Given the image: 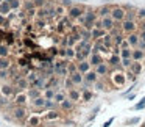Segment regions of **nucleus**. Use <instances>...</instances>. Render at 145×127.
Masks as SVG:
<instances>
[{"mask_svg":"<svg viewBox=\"0 0 145 127\" xmlns=\"http://www.w3.org/2000/svg\"><path fill=\"white\" fill-rule=\"evenodd\" d=\"M84 11H86V7H76V5H73V7L67 8V17L72 21H76L78 17H81L84 14Z\"/></svg>","mask_w":145,"mask_h":127,"instance_id":"obj_1","label":"nucleus"},{"mask_svg":"<svg viewBox=\"0 0 145 127\" xmlns=\"http://www.w3.org/2000/svg\"><path fill=\"white\" fill-rule=\"evenodd\" d=\"M126 16V11L123 10L122 7H112V11H111V17H112L116 22H123Z\"/></svg>","mask_w":145,"mask_h":127,"instance_id":"obj_2","label":"nucleus"},{"mask_svg":"<svg viewBox=\"0 0 145 127\" xmlns=\"http://www.w3.org/2000/svg\"><path fill=\"white\" fill-rule=\"evenodd\" d=\"M137 30V22L136 21H128V19H125L122 22V32L125 33V35H129V33H133V32H136Z\"/></svg>","mask_w":145,"mask_h":127,"instance_id":"obj_3","label":"nucleus"},{"mask_svg":"<svg viewBox=\"0 0 145 127\" xmlns=\"http://www.w3.org/2000/svg\"><path fill=\"white\" fill-rule=\"evenodd\" d=\"M28 101H30L28 96H27V93H24V91H19L16 96H14V105H17V107H25Z\"/></svg>","mask_w":145,"mask_h":127,"instance_id":"obj_4","label":"nucleus"},{"mask_svg":"<svg viewBox=\"0 0 145 127\" xmlns=\"http://www.w3.org/2000/svg\"><path fill=\"white\" fill-rule=\"evenodd\" d=\"M11 113H13V118L16 121H22V119H25L27 118V110H25V107H14L13 108V111H11Z\"/></svg>","mask_w":145,"mask_h":127,"instance_id":"obj_5","label":"nucleus"},{"mask_svg":"<svg viewBox=\"0 0 145 127\" xmlns=\"http://www.w3.org/2000/svg\"><path fill=\"white\" fill-rule=\"evenodd\" d=\"M14 83H16L17 91H27L30 88V82L27 80V77H19L17 80H14Z\"/></svg>","mask_w":145,"mask_h":127,"instance_id":"obj_6","label":"nucleus"},{"mask_svg":"<svg viewBox=\"0 0 145 127\" xmlns=\"http://www.w3.org/2000/svg\"><path fill=\"white\" fill-rule=\"evenodd\" d=\"M17 89H16V86H13V85H10V83H3V85L0 86V93L5 96V97H11V96L16 93Z\"/></svg>","mask_w":145,"mask_h":127,"instance_id":"obj_7","label":"nucleus"},{"mask_svg":"<svg viewBox=\"0 0 145 127\" xmlns=\"http://www.w3.org/2000/svg\"><path fill=\"white\" fill-rule=\"evenodd\" d=\"M126 41L129 42V47L131 49H136L139 44V41H140V36H139L137 32H133V33H129V35H126Z\"/></svg>","mask_w":145,"mask_h":127,"instance_id":"obj_8","label":"nucleus"},{"mask_svg":"<svg viewBox=\"0 0 145 127\" xmlns=\"http://www.w3.org/2000/svg\"><path fill=\"white\" fill-rule=\"evenodd\" d=\"M95 69V72L98 74V77H100V79H103V77H106L108 74H109V64L108 63H101V64H98L97 67H94Z\"/></svg>","mask_w":145,"mask_h":127,"instance_id":"obj_9","label":"nucleus"},{"mask_svg":"<svg viewBox=\"0 0 145 127\" xmlns=\"http://www.w3.org/2000/svg\"><path fill=\"white\" fill-rule=\"evenodd\" d=\"M76 67H78V72H81L83 75H84L86 72H89V71L92 69V66H91V63H89V60L76 61Z\"/></svg>","mask_w":145,"mask_h":127,"instance_id":"obj_10","label":"nucleus"},{"mask_svg":"<svg viewBox=\"0 0 145 127\" xmlns=\"http://www.w3.org/2000/svg\"><path fill=\"white\" fill-rule=\"evenodd\" d=\"M67 97H69L73 104H75V102H80V101H81V91L76 89V88H72V89L67 91Z\"/></svg>","mask_w":145,"mask_h":127,"instance_id":"obj_11","label":"nucleus"},{"mask_svg":"<svg viewBox=\"0 0 145 127\" xmlns=\"http://www.w3.org/2000/svg\"><path fill=\"white\" fill-rule=\"evenodd\" d=\"M112 82L116 83L117 86H123V85H125V83H126V75L123 74V71L114 74V75H112Z\"/></svg>","mask_w":145,"mask_h":127,"instance_id":"obj_12","label":"nucleus"},{"mask_svg":"<svg viewBox=\"0 0 145 127\" xmlns=\"http://www.w3.org/2000/svg\"><path fill=\"white\" fill-rule=\"evenodd\" d=\"M114 24H116V21H114L111 16H106V17L101 19V27H103L106 32H111V30L114 28Z\"/></svg>","mask_w":145,"mask_h":127,"instance_id":"obj_13","label":"nucleus"},{"mask_svg":"<svg viewBox=\"0 0 145 127\" xmlns=\"http://www.w3.org/2000/svg\"><path fill=\"white\" fill-rule=\"evenodd\" d=\"M98 79H100V77H98V74H97V72H95V69H91L89 72H86V74H84V82L91 83V85H94V83L97 82Z\"/></svg>","mask_w":145,"mask_h":127,"instance_id":"obj_14","label":"nucleus"},{"mask_svg":"<svg viewBox=\"0 0 145 127\" xmlns=\"http://www.w3.org/2000/svg\"><path fill=\"white\" fill-rule=\"evenodd\" d=\"M111 11H112V8H111L109 5H103V7L97 8V16L100 17V19H103V17H106V16H111Z\"/></svg>","mask_w":145,"mask_h":127,"instance_id":"obj_15","label":"nucleus"},{"mask_svg":"<svg viewBox=\"0 0 145 127\" xmlns=\"http://www.w3.org/2000/svg\"><path fill=\"white\" fill-rule=\"evenodd\" d=\"M89 63H91L92 69H94V67H97L98 64L103 63V58H101L100 54H91V57H89Z\"/></svg>","mask_w":145,"mask_h":127,"instance_id":"obj_16","label":"nucleus"},{"mask_svg":"<svg viewBox=\"0 0 145 127\" xmlns=\"http://www.w3.org/2000/svg\"><path fill=\"white\" fill-rule=\"evenodd\" d=\"M69 77L72 79V82H73V85H75V86H80L83 82H84V75H83L81 72H78V71L73 72V74H70Z\"/></svg>","mask_w":145,"mask_h":127,"instance_id":"obj_17","label":"nucleus"},{"mask_svg":"<svg viewBox=\"0 0 145 127\" xmlns=\"http://www.w3.org/2000/svg\"><path fill=\"white\" fill-rule=\"evenodd\" d=\"M120 61H122L120 55H116V54H111L109 58H108V64H109V67H117V66H120Z\"/></svg>","mask_w":145,"mask_h":127,"instance_id":"obj_18","label":"nucleus"},{"mask_svg":"<svg viewBox=\"0 0 145 127\" xmlns=\"http://www.w3.org/2000/svg\"><path fill=\"white\" fill-rule=\"evenodd\" d=\"M129 71H131L133 74H136V75H140L142 71H144V64H142V61H133Z\"/></svg>","mask_w":145,"mask_h":127,"instance_id":"obj_19","label":"nucleus"},{"mask_svg":"<svg viewBox=\"0 0 145 127\" xmlns=\"http://www.w3.org/2000/svg\"><path fill=\"white\" fill-rule=\"evenodd\" d=\"M27 96H28L30 101H33V99H36V97H41V96H42V91H41V89H38V88H33V86H30V88L27 89Z\"/></svg>","mask_w":145,"mask_h":127,"instance_id":"obj_20","label":"nucleus"},{"mask_svg":"<svg viewBox=\"0 0 145 127\" xmlns=\"http://www.w3.org/2000/svg\"><path fill=\"white\" fill-rule=\"evenodd\" d=\"M45 101H47V99L44 97V94L41 96V97H36V99H33V101H30L31 102V107L33 108H44V105H45Z\"/></svg>","mask_w":145,"mask_h":127,"instance_id":"obj_21","label":"nucleus"},{"mask_svg":"<svg viewBox=\"0 0 145 127\" xmlns=\"http://www.w3.org/2000/svg\"><path fill=\"white\" fill-rule=\"evenodd\" d=\"M91 32H92V41H95V39H101L108 33L105 28H92Z\"/></svg>","mask_w":145,"mask_h":127,"instance_id":"obj_22","label":"nucleus"},{"mask_svg":"<svg viewBox=\"0 0 145 127\" xmlns=\"http://www.w3.org/2000/svg\"><path fill=\"white\" fill-rule=\"evenodd\" d=\"M133 61H142L145 58V50H140V49H133Z\"/></svg>","mask_w":145,"mask_h":127,"instance_id":"obj_23","label":"nucleus"},{"mask_svg":"<svg viewBox=\"0 0 145 127\" xmlns=\"http://www.w3.org/2000/svg\"><path fill=\"white\" fill-rule=\"evenodd\" d=\"M27 126L28 127H39V126H42V121L39 116H30L28 121H27Z\"/></svg>","mask_w":145,"mask_h":127,"instance_id":"obj_24","label":"nucleus"},{"mask_svg":"<svg viewBox=\"0 0 145 127\" xmlns=\"http://www.w3.org/2000/svg\"><path fill=\"white\" fill-rule=\"evenodd\" d=\"M59 107H61V110H63V111H70V110L73 108V102L70 101L69 97H66V99H64V101L59 104Z\"/></svg>","mask_w":145,"mask_h":127,"instance_id":"obj_25","label":"nucleus"},{"mask_svg":"<svg viewBox=\"0 0 145 127\" xmlns=\"http://www.w3.org/2000/svg\"><path fill=\"white\" fill-rule=\"evenodd\" d=\"M11 11L13 10H11V7H10L8 2H2V3H0V14H2V16H8Z\"/></svg>","mask_w":145,"mask_h":127,"instance_id":"obj_26","label":"nucleus"},{"mask_svg":"<svg viewBox=\"0 0 145 127\" xmlns=\"http://www.w3.org/2000/svg\"><path fill=\"white\" fill-rule=\"evenodd\" d=\"M94 91L92 89H86V91H81V99L83 102H91L92 99H94Z\"/></svg>","mask_w":145,"mask_h":127,"instance_id":"obj_27","label":"nucleus"},{"mask_svg":"<svg viewBox=\"0 0 145 127\" xmlns=\"http://www.w3.org/2000/svg\"><path fill=\"white\" fill-rule=\"evenodd\" d=\"M80 35H81V39L84 41H92V32L91 30H86V28H80Z\"/></svg>","mask_w":145,"mask_h":127,"instance_id":"obj_28","label":"nucleus"},{"mask_svg":"<svg viewBox=\"0 0 145 127\" xmlns=\"http://www.w3.org/2000/svg\"><path fill=\"white\" fill-rule=\"evenodd\" d=\"M11 67V61L8 57H3L0 58V69H10Z\"/></svg>","mask_w":145,"mask_h":127,"instance_id":"obj_29","label":"nucleus"},{"mask_svg":"<svg viewBox=\"0 0 145 127\" xmlns=\"http://www.w3.org/2000/svg\"><path fill=\"white\" fill-rule=\"evenodd\" d=\"M59 118V113L56 110H48V113H45V119L47 121H53V119H58Z\"/></svg>","mask_w":145,"mask_h":127,"instance_id":"obj_30","label":"nucleus"},{"mask_svg":"<svg viewBox=\"0 0 145 127\" xmlns=\"http://www.w3.org/2000/svg\"><path fill=\"white\" fill-rule=\"evenodd\" d=\"M66 97H67V96H66V93H64V91H56V94H55L53 101L56 102L58 105H59V104H61V102H63Z\"/></svg>","mask_w":145,"mask_h":127,"instance_id":"obj_31","label":"nucleus"},{"mask_svg":"<svg viewBox=\"0 0 145 127\" xmlns=\"http://www.w3.org/2000/svg\"><path fill=\"white\" fill-rule=\"evenodd\" d=\"M75 55H76L75 47H66V58L67 60H75Z\"/></svg>","mask_w":145,"mask_h":127,"instance_id":"obj_32","label":"nucleus"},{"mask_svg":"<svg viewBox=\"0 0 145 127\" xmlns=\"http://www.w3.org/2000/svg\"><path fill=\"white\" fill-rule=\"evenodd\" d=\"M56 102L53 99H47L45 101V105H44V110H56Z\"/></svg>","mask_w":145,"mask_h":127,"instance_id":"obj_33","label":"nucleus"},{"mask_svg":"<svg viewBox=\"0 0 145 127\" xmlns=\"http://www.w3.org/2000/svg\"><path fill=\"white\" fill-rule=\"evenodd\" d=\"M94 88L97 89V91H106V85H105V80L98 79L97 82L94 83Z\"/></svg>","mask_w":145,"mask_h":127,"instance_id":"obj_34","label":"nucleus"},{"mask_svg":"<svg viewBox=\"0 0 145 127\" xmlns=\"http://www.w3.org/2000/svg\"><path fill=\"white\" fill-rule=\"evenodd\" d=\"M133 57V49L131 47H126L120 50V58H131Z\"/></svg>","mask_w":145,"mask_h":127,"instance_id":"obj_35","label":"nucleus"},{"mask_svg":"<svg viewBox=\"0 0 145 127\" xmlns=\"http://www.w3.org/2000/svg\"><path fill=\"white\" fill-rule=\"evenodd\" d=\"M55 74H56L58 77H61V79H66V77H69V71H67V67H59V69L55 71Z\"/></svg>","mask_w":145,"mask_h":127,"instance_id":"obj_36","label":"nucleus"},{"mask_svg":"<svg viewBox=\"0 0 145 127\" xmlns=\"http://www.w3.org/2000/svg\"><path fill=\"white\" fill-rule=\"evenodd\" d=\"M64 13H66V8H64L61 3L55 7V14H56V17H59V19H61V17L64 16Z\"/></svg>","mask_w":145,"mask_h":127,"instance_id":"obj_37","label":"nucleus"},{"mask_svg":"<svg viewBox=\"0 0 145 127\" xmlns=\"http://www.w3.org/2000/svg\"><path fill=\"white\" fill-rule=\"evenodd\" d=\"M131 64H133V58H122V61H120V66L123 69H129Z\"/></svg>","mask_w":145,"mask_h":127,"instance_id":"obj_38","label":"nucleus"},{"mask_svg":"<svg viewBox=\"0 0 145 127\" xmlns=\"http://www.w3.org/2000/svg\"><path fill=\"white\" fill-rule=\"evenodd\" d=\"M10 55V49H8L7 44H0V58L8 57Z\"/></svg>","mask_w":145,"mask_h":127,"instance_id":"obj_39","label":"nucleus"},{"mask_svg":"<svg viewBox=\"0 0 145 127\" xmlns=\"http://www.w3.org/2000/svg\"><path fill=\"white\" fill-rule=\"evenodd\" d=\"M55 94H56V91H55L53 88H47V89H44V97H45V99H53V97H55Z\"/></svg>","mask_w":145,"mask_h":127,"instance_id":"obj_40","label":"nucleus"},{"mask_svg":"<svg viewBox=\"0 0 145 127\" xmlns=\"http://www.w3.org/2000/svg\"><path fill=\"white\" fill-rule=\"evenodd\" d=\"M67 71H69V75L78 71V67H76V61H75V60H72V61L69 63V66H67Z\"/></svg>","mask_w":145,"mask_h":127,"instance_id":"obj_41","label":"nucleus"},{"mask_svg":"<svg viewBox=\"0 0 145 127\" xmlns=\"http://www.w3.org/2000/svg\"><path fill=\"white\" fill-rule=\"evenodd\" d=\"M64 88L69 91V89H72V88H75V85H73V82H72V79L70 77H66V80H64Z\"/></svg>","mask_w":145,"mask_h":127,"instance_id":"obj_42","label":"nucleus"},{"mask_svg":"<svg viewBox=\"0 0 145 127\" xmlns=\"http://www.w3.org/2000/svg\"><path fill=\"white\" fill-rule=\"evenodd\" d=\"M10 7L11 10H19L22 7V0H13V2H10Z\"/></svg>","mask_w":145,"mask_h":127,"instance_id":"obj_43","label":"nucleus"},{"mask_svg":"<svg viewBox=\"0 0 145 127\" xmlns=\"http://www.w3.org/2000/svg\"><path fill=\"white\" fill-rule=\"evenodd\" d=\"M10 77V69H0V80H7Z\"/></svg>","mask_w":145,"mask_h":127,"instance_id":"obj_44","label":"nucleus"},{"mask_svg":"<svg viewBox=\"0 0 145 127\" xmlns=\"http://www.w3.org/2000/svg\"><path fill=\"white\" fill-rule=\"evenodd\" d=\"M33 3L36 8H44L47 5V0H33Z\"/></svg>","mask_w":145,"mask_h":127,"instance_id":"obj_45","label":"nucleus"},{"mask_svg":"<svg viewBox=\"0 0 145 127\" xmlns=\"http://www.w3.org/2000/svg\"><path fill=\"white\" fill-rule=\"evenodd\" d=\"M69 46V36H63L59 39V47H67Z\"/></svg>","mask_w":145,"mask_h":127,"instance_id":"obj_46","label":"nucleus"},{"mask_svg":"<svg viewBox=\"0 0 145 127\" xmlns=\"http://www.w3.org/2000/svg\"><path fill=\"white\" fill-rule=\"evenodd\" d=\"M137 19H145V8H137Z\"/></svg>","mask_w":145,"mask_h":127,"instance_id":"obj_47","label":"nucleus"},{"mask_svg":"<svg viewBox=\"0 0 145 127\" xmlns=\"http://www.w3.org/2000/svg\"><path fill=\"white\" fill-rule=\"evenodd\" d=\"M61 5L64 8H70V7H73V0H61Z\"/></svg>","mask_w":145,"mask_h":127,"instance_id":"obj_48","label":"nucleus"},{"mask_svg":"<svg viewBox=\"0 0 145 127\" xmlns=\"http://www.w3.org/2000/svg\"><path fill=\"white\" fill-rule=\"evenodd\" d=\"M38 77H39V75H38L36 72H31V74H28V75H27V80H28L30 83H33L36 79H38Z\"/></svg>","mask_w":145,"mask_h":127,"instance_id":"obj_49","label":"nucleus"},{"mask_svg":"<svg viewBox=\"0 0 145 127\" xmlns=\"http://www.w3.org/2000/svg\"><path fill=\"white\" fill-rule=\"evenodd\" d=\"M136 77H137V75H136V74H133L131 71L128 69V72H126V80H129V82L133 80V82H134V80H136Z\"/></svg>","mask_w":145,"mask_h":127,"instance_id":"obj_50","label":"nucleus"},{"mask_svg":"<svg viewBox=\"0 0 145 127\" xmlns=\"http://www.w3.org/2000/svg\"><path fill=\"white\" fill-rule=\"evenodd\" d=\"M58 57H59V58H66V47H59V49H58Z\"/></svg>","mask_w":145,"mask_h":127,"instance_id":"obj_51","label":"nucleus"},{"mask_svg":"<svg viewBox=\"0 0 145 127\" xmlns=\"http://www.w3.org/2000/svg\"><path fill=\"white\" fill-rule=\"evenodd\" d=\"M56 30L59 33H64V32H66V25H64L63 22H59V24H58V27H56Z\"/></svg>","mask_w":145,"mask_h":127,"instance_id":"obj_52","label":"nucleus"},{"mask_svg":"<svg viewBox=\"0 0 145 127\" xmlns=\"http://www.w3.org/2000/svg\"><path fill=\"white\" fill-rule=\"evenodd\" d=\"M137 28H139V32H140V30H145V19L139 21V24H137Z\"/></svg>","mask_w":145,"mask_h":127,"instance_id":"obj_53","label":"nucleus"},{"mask_svg":"<svg viewBox=\"0 0 145 127\" xmlns=\"http://www.w3.org/2000/svg\"><path fill=\"white\" fill-rule=\"evenodd\" d=\"M126 47H129V42L126 41V38H125L122 41V44H120V50H122V49H126Z\"/></svg>","mask_w":145,"mask_h":127,"instance_id":"obj_54","label":"nucleus"},{"mask_svg":"<svg viewBox=\"0 0 145 127\" xmlns=\"http://www.w3.org/2000/svg\"><path fill=\"white\" fill-rule=\"evenodd\" d=\"M137 49H140V50H145V41H139V44H137Z\"/></svg>","mask_w":145,"mask_h":127,"instance_id":"obj_55","label":"nucleus"},{"mask_svg":"<svg viewBox=\"0 0 145 127\" xmlns=\"http://www.w3.org/2000/svg\"><path fill=\"white\" fill-rule=\"evenodd\" d=\"M139 36H140L142 41H145V30H140V32H139Z\"/></svg>","mask_w":145,"mask_h":127,"instance_id":"obj_56","label":"nucleus"},{"mask_svg":"<svg viewBox=\"0 0 145 127\" xmlns=\"http://www.w3.org/2000/svg\"><path fill=\"white\" fill-rule=\"evenodd\" d=\"M19 66H27V61L24 60V58H20V60H19Z\"/></svg>","mask_w":145,"mask_h":127,"instance_id":"obj_57","label":"nucleus"},{"mask_svg":"<svg viewBox=\"0 0 145 127\" xmlns=\"http://www.w3.org/2000/svg\"><path fill=\"white\" fill-rule=\"evenodd\" d=\"M3 2H8V3H10V2H13V0H3Z\"/></svg>","mask_w":145,"mask_h":127,"instance_id":"obj_58","label":"nucleus"},{"mask_svg":"<svg viewBox=\"0 0 145 127\" xmlns=\"http://www.w3.org/2000/svg\"><path fill=\"white\" fill-rule=\"evenodd\" d=\"M2 2H3V0H0V3H2Z\"/></svg>","mask_w":145,"mask_h":127,"instance_id":"obj_59","label":"nucleus"},{"mask_svg":"<svg viewBox=\"0 0 145 127\" xmlns=\"http://www.w3.org/2000/svg\"><path fill=\"white\" fill-rule=\"evenodd\" d=\"M0 108H2V105H0Z\"/></svg>","mask_w":145,"mask_h":127,"instance_id":"obj_60","label":"nucleus"}]
</instances>
